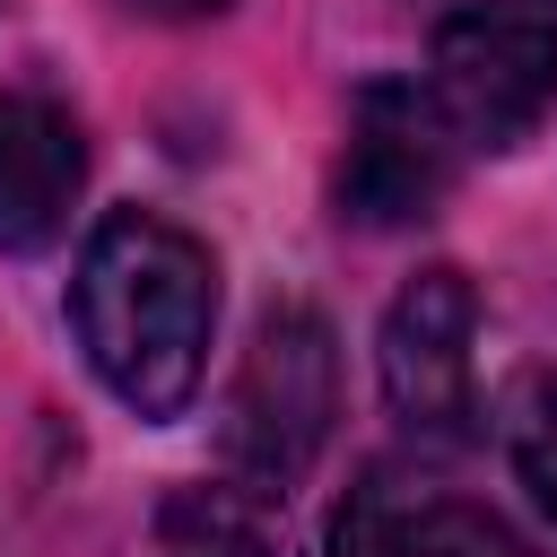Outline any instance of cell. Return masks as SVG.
<instances>
[{
  "label": "cell",
  "mask_w": 557,
  "mask_h": 557,
  "mask_svg": "<svg viewBox=\"0 0 557 557\" xmlns=\"http://www.w3.org/2000/svg\"><path fill=\"white\" fill-rule=\"evenodd\" d=\"M70 322L96 366V383L139 409L174 418L200 374H209V331H218V261L191 226L157 209H113L96 218L78 278H70Z\"/></svg>",
  "instance_id": "1"
},
{
  "label": "cell",
  "mask_w": 557,
  "mask_h": 557,
  "mask_svg": "<svg viewBox=\"0 0 557 557\" xmlns=\"http://www.w3.org/2000/svg\"><path fill=\"white\" fill-rule=\"evenodd\" d=\"M339 426V348L313 305H270L226 392V470L252 496H287Z\"/></svg>",
  "instance_id": "2"
},
{
  "label": "cell",
  "mask_w": 557,
  "mask_h": 557,
  "mask_svg": "<svg viewBox=\"0 0 557 557\" xmlns=\"http://www.w3.org/2000/svg\"><path fill=\"white\" fill-rule=\"evenodd\" d=\"M426 96L461 148H479V157L522 148L557 104V9H540V0L453 9L426 52Z\"/></svg>",
  "instance_id": "3"
},
{
  "label": "cell",
  "mask_w": 557,
  "mask_h": 557,
  "mask_svg": "<svg viewBox=\"0 0 557 557\" xmlns=\"http://www.w3.org/2000/svg\"><path fill=\"white\" fill-rule=\"evenodd\" d=\"M461 174V139L453 122L435 113L426 78H366L348 96V139H339V218L366 226V235H392V226H418Z\"/></svg>",
  "instance_id": "4"
},
{
  "label": "cell",
  "mask_w": 557,
  "mask_h": 557,
  "mask_svg": "<svg viewBox=\"0 0 557 557\" xmlns=\"http://www.w3.org/2000/svg\"><path fill=\"white\" fill-rule=\"evenodd\" d=\"M470 348H479V287L453 261L418 270L392 296L383 348H374L383 400L418 444H470V418H479V357Z\"/></svg>",
  "instance_id": "5"
},
{
  "label": "cell",
  "mask_w": 557,
  "mask_h": 557,
  "mask_svg": "<svg viewBox=\"0 0 557 557\" xmlns=\"http://www.w3.org/2000/svg\"><path fill=\"white\" fill-rule=\"evenodd\" d=\"M331 557H540V548L496 505L444 496V487L374 461L331 513Z\"/></svg>",
  "instance_id": "6"
},
{
  "label": "cell",
  "mask_w": 557,
  "mask_h": 557,
  "mask_svg": "<svg viewBox=\"0 0 557 557\" xmlns=\"http://www.w3.org/2000/svg\"><path fill=\"white\" fill-rule=\"evenodd\" d=\"M87 183V139L78 122L35 96V87H0V252H44Z\"/></svg>",
  "instance_id": "7"
},
{
  "label": "cell",
  "mask_w": 557,
  "mask_h": 557,
  "mask_svg": "<svg viewBox=\"0 0 557 557\" xmlns=\"http://www.w3.org/2000/svg\"><path fill=\"white\" fill-rule=\"evenodd\" d=\"M157 557H296L287 548V522H278V496H252V487H174L157 505Z\"/></svg>",
  "instance_id": "8"
},
{
  "label": "cell",
  "mask_w": 557,
  "mask_h": 557,
  "mask_svg": "<svg viewBox=\"0 0 557 557\" xmlns=\"http://www.w3.org/2000/svg\"><path fill=\"white\" fill-rule=\"evenodd\" d=\"M505 461L531 487V505L557 522V366H531L505 392Z\"/></svg>",
  "instance_id": "9"
},
{
  "label": "cell",
  "mask_w": 557,
  "mask_h": 557,
  "mask_svg": "<svg viewBox=\"0 0 557 557\" xmlns=\"http://www.w3.org/2000/svg\"><path fill=\"white\" fill-rule=\"evenodd\" d=\"M113 9H131V17H157V26H191V17H226L235 0H113Z\"/></svg>",
  "instance_id": "10"
}]
</instances>
